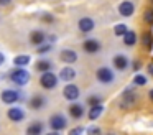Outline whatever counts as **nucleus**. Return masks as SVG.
<instances>
[{
	"label": "nucleus",
	"mask_w": 153,
	"mask_h": 135,
	"mask_svg": "<svg viewBox=\"0 0 153 135\" xmlns=\"http://www.w3.org/2000/svg\"><path fill=\"white\" fill-rule=\"evenodd\" d=\"M87 104H91V105H99L100 104V97H89V101H87Z\"/></svg>",
	"instance_id": "bb28decb"
},
{
	"label": "nucleus",
	"mask_w": 153,
	"mask_h": 135,
	"mask_svg": "<svg viewBox=\"0 0 153 135\" xmlns=\"http://www.w3.org/2000/svg\"><path fill=\"white\" fill-rule=\"evenodd\" d=\"M12 81L18 86H23L30 81V74H28L25 69H17V71L12 72Z\"/></svg>",
	"instance_id": "f03ea898"
},
{
	"label": "nucleus",
	"mask_w": 153,
	"mask_h": 135,
	"mask_svg": "<svg viewBox=\"0 0 153 135\" xmlns=\"http://www.w3.org/2000/svg\"><path fill=\"white\" fill-rule=\"evenodd\" d=\"M123 43H125L127 46H133L137 43V35L135 31H127L125 35H123Z\"/></svg>",
	"instance_id": "a211bd4d"
},
{
	"label": "nucleus",
	"mask_w": 153,
	"mask_h": 135,
	"mask_svg": "<svg viewBox=\"0 0 153 135\" xmlns=\"http://www.w3.org/2000/svg\"><path fill=\"white\" fill-rule=\"evenodd\" d=\"M69 114H71V117L79 119V117H82V114H84V107L81 104H73L69 107Z\"/></svg>",
	"instance_id": "ddd939ff"
},
{
	"label": "nucleus",
	"mask_w": 153,
	"mask_h": 135,
	"mask_svg": "<svg viewBox=\"0 0 153 135\" xmlns=\"http://www.w3.org/2000/svg\"><path fill=\"white\" fill-rule=\"evenodd\" d=\"M46 135H59L58 132H51V134H46Z\"/></svg>",
	"instance_id": "c9c22d12"
},
{
	"label": "nucleus",
	"mask_w": 153,
	"mask_h": 135,
	"mask_svg": "<svg viewBox=\"0 0 153 135\" xmlns=\"http://www.w3.org/2000/svg\"><path fill=\"white\" fill-rule=\"evenodd\" d=\"M97 79L100 82H112L114 81V72L109 68H100L97 71Z\"/></svg>",
	"instance_id": "20e7f679"
},
{
	"label": "nucleus",
	"mask_w": 153,
	"mask_h": 135,
	"mask_svg": "<svg viewBox=\"0 0 153 135\" xmlns=\"http://www.w3.org/2000/svg\"><path fill=\"white\" fill-rule=\"evenodd\" d=\"M143 18H145L146 23L153 25V10H146V12H145V16H143Z\"/></svg>",
	"instance_id": "393cba45"
},
{
	"label": "nucleus",
	"mask_w": 153,
	"mask_h": 135,
	"mask_svg": "<svg viewBox=\"0 0 153 135\" xmlns=\"http://www.w3.org/2000/svg\"><path fill=\"white\" fill-rule=\"evenodd\" d=\"M132 104H135V95H133V92L130 91V89H127L125 95L122 97V107H130Z\"/></svg>",
	"instance_id": "9b49d317"
},
{
	"label": "nucleus",
	"mask_w": 153,
	"mask_h": 135,
	"mask_svg": "<svg viewBox=\"0 0 153 135\" xmlns=\"http://www.w3.org/2000/svg\"><path fill=\"white\" fill-rule=\"evenodd\" d=\"M150 99H152V101H153V89H152V91H150Z\"/></svg>",
	"instance_id": "f704fd0d"
},
{
	"label": "nucleus",
	"mask_w": 153,
	"mask_h": 135,
	"mask_svg": "<svg viewBox=\"0 0 153 135\" xmlns=\"http://www.w3.org/2000/svg\"><path fill=\"white\" fill-rule=\"evenodd\" d=\"M140 68V63L138 61H135V64H133V69H135V71H137V69H138Z\"/></svg>",
	"instance_id": "473e14b6"
},
{
	"label": "nucleus",
	"mask_w": 153,
	"mask_h": 135,
	"mask_svg": "<svg viewBox=\"0 0 153 135\" xmlns=\"http://www.w3.org/2000/svg\"><path fill=\"white\" fill-rule=\"evenodd\" d=\"M50 125L53 130H63L64 127H66V119L63 117V115H53L50 120Z\"/></svg>",
	"instance_id": "39448f33"
},
{
	"label": "nucleus",
	"mask_w": 153,
	"mask_h": 135,
	"mask_svg": "<svg viewBox=\"0 0 153 135\" xmlns=\"http://www.w3.org/2000/svg\"><path fill=\"white\" fill-rule=\"evenodd\" d=\"M4 59H5V58H4V54H2V53H0V66L4 64Z\"/></svg>",
	"instance_id": "72a5a7b5"
},
{
	"label": "nucleus",
	"mask_w": 153,
	"mask_h": 135,
	"mask_svg": "<svg viewBox=\"0 0 153 135\" xmlns=\"http://www.w3.org/2000/svg\"><path fill=\"white\" fill-rule=\"evenodd\" d=\"M143 43H145V46H152V43H153V36L146 33L145 38H143Z\"/></svg>",
	"instance_id": "a878e982"
},
{
	"label": "nucleus",
	"mask_w": 153,
	"mask_h": 135,
	"mask_svg": "<svg viewBox=\"0 0 153 135\" xmlns=\"http://www.w3.org/2000/svg\"><path fill=\"white\" fill-rule=\"evenodd\" d=\"M41 132H43V125H41L40 122L31 124L30 127L27 128V135H41Z\"/></svg>",
	"instance_id": "2eb2a0df"
},
{
	"label": "nucleus",
	"mask_w": 153,
	"mask_h": 135,
	"mask_svg": "<svg viewBox=\"0 0 153 135\" xmlns=\"http://www.w3.org/2000/svg\"><path fill=\"white\" fill-rule=\"evenodd\" d=\"M119 12H120V15H123V16H130L133 13V3L132 2H122L119 7Z\"/></svg>",
	"instance_id": "9d476101"
},
{
	"label": "nucleus",
	"mask_w": 153,
	"mask_h": 135,
	"mask_svg": "<svg viewBox=\"0 0 153 135\" xmlns=\"http://www.w3.org/2000/svg\"><path fill=\"white\" fill-rule=\"evenodd\" d=\"M114 64H115L117 69H125L127 64H128V61H127V58L123 54H119V56L114 58Z\"/></svg>",
	"instance_id": "dca6fc26"
},
{
	"label": "nucleus",
	"mask_w": 153,
	"mask_h": 135,
	"mask_svg": "<svg viewBox=\"0 0 153 135\" xmlns=\"http://www.w3.org/2000/svg\"><path fill=\"white\" fill-rule=\"evenodd\" d=\"M28 63H30V58H28V56H25V54L17 56V58H15V64H17L18 68H22V66H27Z\"/></svg>",
	"instance_id": "412c9836"
},
{
	"label": "nucleus",
	"mask_w": 153,
	"mask_h": 135,
	"mask_svg": "<svg viewBox=\"0 0 153 135\" xmlns=\"http://www.w3.org/2000/svg\"><path fill=\"white\" fill-rule=\"evenodd\" d=\"M36 68L40 69V71H45V72H46L48 69L51 68V63H50V61H38Z\"/></svg>",
	"instance_id": "5701e85b"
},
{
	"label": "nucleus",
	"mask_w": 153,
	"mask_h": 135,
	"mask_svg": "<svg viewBox=\"0 0 153 135\" xmlns=\"http://www.w3.org/2000/svg\"><path fill=\"white\" fill-rule=\"evenodd\" d=\"M127 31H128V30H127V26L122 25V23H120V25H115V28H114V33H115V35H119V36H120V35L123 36Z\"/></svg>",
	"instance_id": "4be33fe9"
},
{
	"label": "nucleus",
	"mask_w": 153,
	"mask_h": 135,
	"mask_svg": "<svg viewBox=\"0 0 153 135\" xmlns=\"http://www.w3.org/2000/svg\"><path fill=\"white\" fill-rule=\"evenodd\" d=\"M56 82H58V78L53 74V72H43L41 74V78H40V84L43 86L45 89H53L54 86H56Z\"/></svg>",
	"instance_id": "f257e3e1"
},
{
	"label": "nucleus",
	"mask_w": 153,
	"mask_h": 135,
	"mask_svg": "<svg viewBox=\"0 0 153 135\" xmlns=\"http://www.w3.org/2000/svg\"><path fill=\"white\" fill-rule=\"evenodd\" d=\"M76 59H77V54L73 49H63V51H61V61L68 63V64H73Z\"/></svg>",
	"instance_id": "0eeeda50"
},
{
	"label": "nucleus",
	"mask_w": 153,
	"mask_h": 135,
	"mask_svg": "<svg viewBox=\"0 0 153 135\" xmlns=\"http://www.w3.org/2000/svg\"><path fill=\"white\" fill-rule=\"evenodd\" d=\"M48 49H50V46H48V45H46V46H41V48L38 49V53H46Z\"/></svg>",
	"instance_id": "c756f323"
},
{
	"label": "nucleus",
	"mask_w": 153,
	"mask_h": 135,
	"mask_svg": "<svg viewBox=\"0 0 153 135\" xmlns=\"http://www.w3.org/2000/svg\"><path fill=\"white\" fill-rule=\"evenodd\" d=\"M102 110H104V109H102V105H100V104L99 105H92V109L89 110V119H91V120H96V119L102 114Z\"/></svg>",
	"instance_id": "6ab92c4d"
},
{
	"label": "nucleus",
	"mask_w": 153,
	"mask_h": 135,
	"mask_svg": "<svg viewBox=\"0 0 153 135\" xmlns=\"http://www.w3.org/2000/svg\"><path fill=\"white\" fill-rule=\"evenodd\" d=\"M148 72H150V74L153 76V61H152V63H150V64H148Z\"/></svg>",
	"instance_id": "7c9ffc66"
},
{
	"label": "nucleus",
	"mask_w": 153,
	"mask_h": 135,
	"mask_svg": "<svg viewBox=\"0 0 153 135\" xmlns=\"http://www.w3.org/2000/svg\"><path fill=\"white\" fill-rule=\"evenodd\" d=\"M45 104V99L41 97V95H36V97H33L30 101V105H31V109H41V105Z\"/></svg>",
	"instance_id": "aec40b11"
},
{
	"label": "nucleus",
	"mask_w": 153,
	"mask_h": 135,
	"mask_svg": "<svg viewBox=\"0 0 153 135\" xmlns=\"http://www.w3.org/2000/svg\"><path fill=\"white\" fill-rule=\"evenodd\" d=\"M0 97H2V101H4L5 104H13L18 99V94L15 91H12V89H7V91H4L0 94Z\"/></svg>",
	"instance_id": "423d86ee"
},
{
	"label": "nucleus",
	"mask_w": 153,
	"mask_h": 135,
	"mask_svg": "<svg viewBox=\"0 0 153 135\" xmlns=\"http://www.w3.org/2000/svg\"><path fill=\"white\" fill-rule=\"evenodd\" d=\"M146 82V79L143 78V76H137L135 78V84H138V86H143Z\"/></svg>",
	"instance_id": "cd10ccee"
},
{
	"label": "nucleus",
	"mask_w": 153,
	"mask_h": 135,
	"mask_svg": "<svg viewBox=\"0 0 153 135\" xmlns=\"http://www.w3.org/2000/svg\"><path fill=\"white\" fill-rule=\"evenodd\" d=\"M100 49V45L96 41V40H86L84 41V51L87 53H97Z\"/></svg>",
	"instance_id": "1a4fd4ad"
},
{
	"label": "nucleus",
	"mask_w": 153,
	"mask_h": 135,
	"mask_svg": "<svg viewBox=\"0 0 153 135\" xmlns=\"http://www.w3.org/2000/svg\"><path fill=\"white\" fill-rule=\"evenodd\" d=\"M82 130H84V128L76 127V128H73V130H69V135H81V134H82Z\"/></svg>",
	"instance_id": "c85d7f7f"
},
{
	"label": "nucleus",
	"mask_w": 153,
	"mask_h": 135,
	"mask_svg": "<svg viewBox=\"0 0 153 135\" xmlns=\"http://www.w3.org/2000/svg\"><path fill=\"white\" fill-rule=\"evenodd\" d=\"M30 41L33 43V45H41V43L45 41V33L43 31H33L30 35Z\"/></svg>",
	"instance_id": "f3484780"
},
{
	"label": "nucleus",
	"mask_w": 153,
	"mask_h": 135,
	"mask_svg": "<svg viewBox=\"0 0 153 135\" xmlns=\"http://www.w3.org/2000/svg\"><path fill=\"white\" fill-rule=\"evenodd\" d=\"M63 94H64V97H66L68 101H74V99L79 97V87L74 86V84H68L66 87H64Z\"/></svg>",
	"instance_id": "7ed1b4c3"
},
{
	"label": "nucleus",
	"mask_w": 153,
	"mask_h": 135,
	"mask_svg": "<svg viewBox=\"0 0 153 135\" xmlns=\"http://www.w3.org/2000/svg\"><path fill=\"white\" fill-rule=\"evenodd\" d=\"M92 28H94V22L91 18H81L79 20V30L81 31L87 33V31H91Z\"/></svg>",
	"instance_id": "f8f14e48"
},
{
	"label": "nucleus",
	"mask_w": 153,
	"mask_h": 135,
	"mask_svg": "<svg viewBox=\"0 0 153 135\" xmlns=\"http://www.w3.org/2000/svg\"><path fill=\"white\" fill-rule=\"evenodd\" d=\"M87 135H102V130H100L99 127H89L87 128Z\"/></svg>",
	"instance_id": "b1692460"
},
{
	"label": "nucleus",
	"mask_w": 153,
	"mask_h": 135,
	"mask_svg": "<svg viewBox=\"0 0 153 135\" xmlns=\"http://www.w3.org/2000/svg\"><path fill=\"white\" fill-rule=\"evenodd\" d=\"M59 78L63 79V81H71V79L76 78V71H74L73 68H64L63 71L59 72Z\"/></svg>",
	"instance_id": "4468645a"
},
{
	"label": "nucleus",
	"mask_w": 153,
	"mask_h": 135,
	"mask_svg": "<svg viewBox=\"0 0 153 135\" xmlns=\"http://www.w3.org/2000/svg\"><path fill=\"white\" fill-rule=\"evenodd\" d=\"M8 119H10L12 122H20V120H23V119H25V114H23L22 109L13 107V109L8 110Z\"/></svg>",
	"instance_id": "6e6552de"
},
{
	"label": "nucleus",
	"mask_w": 153,
	"mask_h": 135,
	"mask_svg": "<svg viewBox=\"0 0 153 135\" xmlns=\"http://www.w3.org/2000/svg\"><path fill=\"white\" fill-rule=\"evenodd\" d=\"M10 3V0H0V5H8Z\"/></svg>",
	"instance_id": "2f4dec72"
}]
</instances>
